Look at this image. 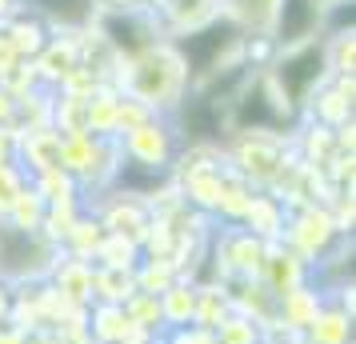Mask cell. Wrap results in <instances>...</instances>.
<instances>
[{
  "label": "cell",
  "mask_w": 356,
  "mask_h": 344,
  "mask_svg": "<svg viewBox=\"0 0 356 344\" xmlns=\"http://www.w3.org/2000/svg\"><path fill=\"white\" fill-rule=\"evenodd\" d=\"M92 320H97V325L88 328V332H92V341H100V344H124V341L136 336V328H132L124 304H97Z\"/></svg>",
  "instance_id": "277c9868"
},
{
  "label": "cell",
  "mask_w": 356,
  "mask_h": 344,
  "mask_svg": "<svg viewBox=\"0 0 356 344\" xmlns=\"http://www.w3.org/2000/svg\"><path fill=\"white\" fill-rule=\"evenodd\" d=\"M13 304H17V300H13V293H8V284L0 280V325L13 316Z\"/></svg>",
  "instance_id": "8fae6325"
},
{
  "label": "cell",
  "mask_w": 356,
  "mask_h": 344,
  "mask_svg": "<svg viewBox=\"0 0 356 344\" xmlns=\"http://www.w3.org/2000/svg\"><path fill=\"white\" fill-rule=\"evenodd\" d=\"M308 344H353V296H340V304L321 309L316 320L305 328Z\"/></svg>",
  "instance_id": "7a4b0ae2"
},
{
  "label": "cell",
  "mask_w": 356,
  "mask_h": 344,
  "mask_svg": "<svg viewBox=\"0 0 356 344\" xmlns=\"http://www.w3.org/2000/svg\"><path fill=\"white\" fill-rule=\"evenodd\" d=\"M308 24H312L308 0H289L284 13H280V36H284V40H300V36L308 33Z\"/></svg>",
  "instance_id": "9c48e42d"
},
{
  "label": "cell",
  "mask_w": 356,
  "mask_h": 344,
  "mask_svg": "<svg viewBox=\"0 0 356 344\" xmlns=\"http://www.w3.org/2000/svg\"><path fill=\"white\" fill-rule=\"evenodd\" d=\"M212 344H260V325H252L248 316L236 312V316H228V320L216 325Z\"/></svg>",
  "instance_id": "ba28073f"
},
{
  "label": "cell",
  "mask_w": 356,
  "mask_h": 344,
  "mask_svg": "<svg viewBox=\"0 0 356 344\" xmlns=\"http://www.w3.org/2000/svg\"><path fill=\"white\" fill-rule=\"evenodd\" d=\"M321 309H324V293L312 288V284H296V288L276 296V320L284 325V332H305Z\"/></svg>",
  "instance_id": "6da1fadb"
},
{
  "label": "cell",
  "mask_w": 356,
  "mask_h": 344,
  "mask_svg": "<svg viewBox=\"0 0 356 344\" xmlns=\"http://www.w3.org/2000/svg\"><path fill=\"white\" fill-rule=\"evenodd\" d=\"M56 17H84V0H40Z\"/></svg>",
  "instance_id": "30bf717a"
},
{
  "label": "cell",
  "mask_w": 356,
  "mask_h": 344,
  "mask_svg": "<svg viewBox=\"0 0 356 344\" xmlns=\"http://www.w3.org/2000/svg\"><path fill=\"white\" fill-rule=\"evenodd\" d=\"M228 40H232V28L228 24H212V28H204V33H196L184 40V56L193 60L196 72H209L212 60H216V49L225 52Z\"/></svg>",
  "instance_id": "5b68a950"
},
{
  "label": "cell",
  "mask_w": 356,
  "mask_h": 344,
  "mask_svg": "<svg viewBox=\"0 0 356 344\" xmlns=\"http://www.w3.org/2000/svg\"><path fill=\"white\" fill-rule=\"evenodd\" d=\"M228 312H232V296L216 284V288H204V293H196V309H193V325L200 332H216L220 320H228Z\"/></svg>",
  "instance_id": "52a82bcc"
},
{
  "label": "cell",
  "mask_w": 356,
  "mask_h": 344,
  "mask_svg": "<svg viewBox=\"0 0 356 344\" xmlns=\"http://www.w3.org/2000/svg\"><path fill=\"white\" fill-rule=\"evenodd\" d=\"M161 320L172 328H188V320H193V309H196V288L193 284H172V288H164L161 296Z\"/></svg>",
  "instance_id": "8992f818"
},
{
  "label": "cell",
  "mask_w": 356,
  "mask_h": 344,
  "mask_svg": "<svg viewBox=\"0 0 356 344\" xmlns=\"http://www.w3.org/2000/svg\"><path fill=\"white\" fill-rule=\"evenodd\" d=\"M321 65H324L321 49H305V52H296L292 60L280 65V88L289 92L292 104H300V100L308 97V88H312L316 76H321Z\"/></svg>",
  "instance_id": "3957f363"
}]
</instances>
